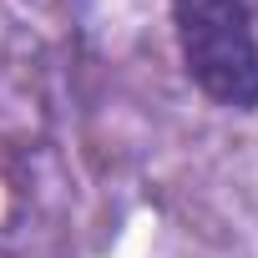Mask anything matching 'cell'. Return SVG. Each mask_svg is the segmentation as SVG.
<instances>
[{
  "label": "cell",
  "mask_w": 258,
  "mask_h": 258,
  "mask_svg": "<svg viewBox=\"0 0 258 258\" xmlns=\"http://www.w3.org/2000/svg\"><path fill=\"white\" fill-rule=\"evenodd\" d=\"M182 71L223 111H258V31L243 0H167Z\"/></svg>",
  "instance_id": "1"
}]
</instances>
